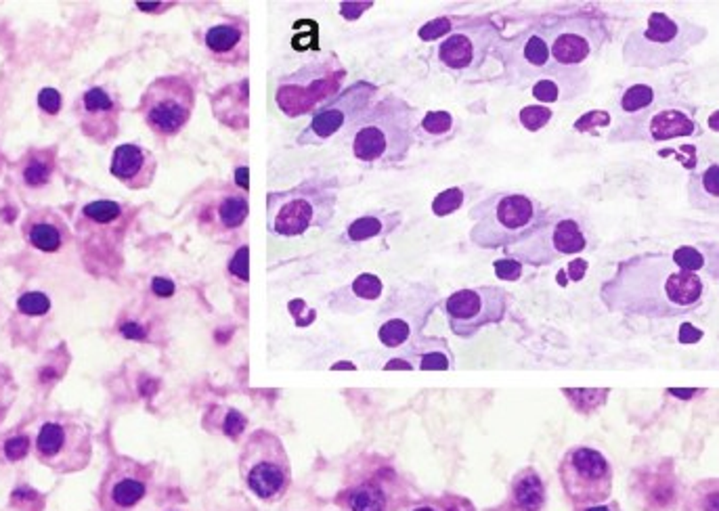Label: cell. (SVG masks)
<instances>
[{"instance_id": "f35d334b", "label": "cell", "mask_w": 719, "mask_h": 511, "mask_svg": "<svg viewBox=\"0 0 719 511\" xmlns=\"http://www.w3.org/2000/svg\"><path fill=\"white\" fill-rule=\"evenodd\" d=\"M461 20V15H445V17H436V20H432L428 23H424L422 29L418 32V36L424 40V43H438V40H443L447 36L451 29L458 26Z\"/></svg>"}, {"instance_id": "8fae6325", "label": "cell", "mask_w": 719, "mask_h": 511, "mask_svg": "<svg viewBox=\"0 0 719 511\" xmlns=\"http://www.w3.org/2000/svg\"><path fill=\"white\" fill-rule=\"evenodd\" d=\"M239 472L245 486L262 501L282 499L292 483V466L285 446L268 430L254 432L244 444Z\"/></svg>"}, {"instance_id": "91938a15", "label": "cell", "mask_w": 719, "mask_h": 511, "mask_svg": "<svg viewBox=\"0 0 719 511\" xmlns=\"http://www.w3.org/2000/svg\"><path fill=\"white\" fill-rule=\"evenodd\" d=\"M493 511H518V509H516V507H512L510 503H506L504 507H501V509H493Z\"/></svg>"}, {"instance_id": "816d5d0a", "label": "cell", "mask_w": 719, "mask_h": 511, "mask_svg": "<svg viewBox=\"0 0 719 511\" xmlns=\"http://www.w3.org/2000/svg\"><path fill=\"white\" fill-rule=\"evenodd\" d=\"M120 333L128 339H143L145 338V329L139 325V323H124L120 329Z\"/></svg>"}, {"instance_id": "f5cc1de1", "label": "cell", "mask_w": 719, "mask_h": 511, "mask_svg": "<svg viewBox=\"0 0 719 511\" xmlns=\"http://www.w3.org/2000/svg\"><path fill=\"white\" fill-rule=\"evenodd\" d=\"M703 338V331H699L697 327L692 325H683L682 331H680V342L682 344H694L699 342V339Z\"/></svg>"}, {"instance_id": "5bb4252c", "label": "cell", "mask_w": 719, "mask_h": 511, "mask_svg": "<svg viewBox=\"0 0 719 511\" xmlns=\"http://www.w3.org/2000/svg\"><path fill=\"white\" fill-rule=\"evenodd\" d=\"M566 497L577 507L602 505L612 492V467L600 451L592 446H572L558 467Z\"/></svg>"}, {"instance_id": "ffe728a7", "label": "cell", "mask_w": 719, "mask_h": 511, "mask_svg": "<svg viewBox=\"0 0 719 511\" xmlns=\"http://www.w3.org/2000/svg\"><path fill=\"white\" fill-rule=\"evenodd\" d=\"M204 46L219 63H245L248 59V23L239 17H227L212 23L204 34Z\"/></svg>"}, {"instance_id": "8992f818", "label": "cell", "mask_w": 719, "mask_h": 511, "mask_svg": "<svg viewBox=\"0 0 719 511\" xmlns=\"http://www.w3.org/2000/svg\"><path fill=\"white\" fill-rule=\"evenodd\" d=\"M347 68L336 55H324L304 63L277 82L275 103L288 117L315 114L340 92Z\"/></svg>"}, {"instance_id": "d6a6232c", "label": "cell", "mask_w": 719, "mask_h": 511, "mask_svg": "<svg viewBox=\"0 0 719 511\" xmlns=\"http://www.w3.org/2000/svg\"><path fill=\"white\" fill-rule=\"evenodd\" d=\"M344 501L348 511H386L388 497L376 483H363L350 489Z\"/></svg>"}, {"instance_id": "2e32d148", "label": "cell", "mask_w": 719, "mask_h": 511, "mask_svg": "<svg viewBox=\"0 0 719 511\" xmlns=\"http://www.w3.org/2000/svg\"><path fill=\"white\" fill-rule=\"evenodd\" d=\"M376 95L378 86L367 80H359L347 86L332 101L315 111L308 126L298 134L296 143L300 147H319L334 139L338 132L347 131V128L350 131L361 120V116L370 109Z\"/></svg>"}, {"instance_id": "d6986e66", "label": "cell", "mask_w": 719, "mask_h": 511, "mask_svg": "<svg viewBox=\"0 0 719 511\" xmlns=\"http://www.w3.org/2000/svg\"><path fill=\"white\" fill-rule=\"evenodd\" d=\"M122 109L118 99L105 86L84 91L78 101V120L86 139L97 145H109L120 132Z\"/></svg>"}, {"instance_id": "db71d44e", "label": "cell", "mask_w": 719, "mask_h": 511, "mask_svg": "<svg viewBox=\"0 0 719 511\" xmlns=\"http://www.w3.org/2000/svg\"><path fill=\"white\" fill-rule=\"evenodd\" d=\"M248 174H250L248 166H239V168L236 170V180H237V185L244 189V193H248V189H250V185H248Z\"/></svg>"}, {"instance_id": "9c48e42d", "label": "cell", "mask_w": 719, "mask_h": 511, "mask_svg": "<svg viewBox=\"0 0 719 511\" xmlns=\"http://www.w3.org/2000/svg\"><path fill=\"white\" fill-rule=\"evenodd\" d=\"M539 26L547 40L552 61L560 68H583L586 61L598 55L608 40L604 20L583 11L571 15H547Z\"/></svg>"}, {"instance_id": "603a6c76", "label": "cell", "mask_w": 719, "mask_h": 511, "mask_svg": "<svg viewBox=\"0 0 719 511\" xmlns=\"http://www.w3.org/2000/svg\"><path fill=\"white\" fill-rule=\"evenodd\" d=\"M23 239L32 245L34 250L44 252V254H55L60 252L69 239V228L66 220L52 210H34L26 216L21 227Z\"/></svg>"}, {"instance_id": "7dc6e473", "label": "cell", "mask_w": 719, "mask_h": 511, "mask_svg": "<svg viewBox=\"0 0 719 511\" xmlns=\"http://www.w3.org/2000/svg\"><path fill=\"white\" fill-rule=\"evenodd\" d=\"M38 108L49 116H57L61 109V92L57 88H43L38 92Z\"/></svg>"}, {"instance_id": "ba28073f", "label": "cell", "mask_w": 719, "mask_h": 511, "mask_svg": "<svg viewBox=\"0 0 719 511\" xmlns=\"http://www.w3.org/2000/svg\"><path fill=\"white\" fill-rule=\"evenodd\" d=\"M499 40L501 29L493 17L461 15L458 26L435 44L432 61L453 76H470L483 68Z\"/></svg>"}, {"instance_id": "ab89813d", "label": "cell", "mask_w": 719, "mask_h": 511, "mask_svg": "<svg viewBox=\"0 0 719 511\" xmlns=\"http://www.w3.org/2000/svg\"><path fill=\"white\" fill-rule=\"evenodd\" d=\"M413 511H476L467 499L458 495H443L426 499L422 505H418Z\"/></svg>"}, {"instance_id": "7bdbcfd3", "label": "cell", "mask_w": 719, "mask_h": 511, "mask_svg": "<svg viewBox=\"0 0 719 511\" xmlns=\"http://www.w3.org/2000/svg\"><path fill=\"white\" fill-rule=\"evenodd\" d=\"M17 396V386L13 381V375L9 373L7 367L0 365V424L7 417L9 409L13 407Z\"/></svg>"}, {"instance_id": "4316f807", "label": "cell", "mask_w": 719, "mask_h": 511, "mask_svg": "<svg viewBox=\"0 0 719 511\" xmlns=\"http://www.w3.org/2000/svg\"><path fill=\"white\" fill-rule=\"evenodd\" d=\"M546 503V486L533 467L523 469L512 483L510 505L518 511H541Z\"/></svg>"}, {"instance_id": "c3c4849f", "label": "cell", "mask_w": 719, "mask_h": 511, "mask_svg": "<svg viewBox=\"0 0 719 511\" xmlns=\"http://www.w3.org/2000/svg\"><path fill=\"white\" fill-rule=\"evenodd\" d=\"M245 427V417L239 413V411H233L229 409L223 417V424H220V430H223L225 436L229 438H237L239 434L244 432Z\"/></svg>"}, {"instance_id": "9a60e30c", "label": "cell", "mask_w": 719, "mask_h": 511, "mask_svg": "<svg viewBox=\"0 0 719 511\" xmlns=\"http://www.w3.org/2000/svg\"><path fill=\"white\" fill-rule=\"evenodd\" d=\"M510 307V291L497 285H481L453 291L445 299V315L455 336L467 339L484 327L504 321Z\"/></svg>"}, {"instance_id": "f6af8a7d", "label": "cell", "mask_w": 719, "mask_h": 511, "mask_svg": "<svg viewBox=\"0 0 719 511\" xmlns=\"http://www.w3.org/2000/svg\"><path fill=\"white\" fill-rule=\"evenodd\" d=\"M229 273L236 279L244 281V283H248V279H250V248H248V245H242V248L236 252V256L231 258Z\"/></svg>"}, {"instance_id": "680465c9", "label": "cell", "mask_w": 719, "mask_h": 511, "mask_svg": "<svg viewBox=\"0 0 719 511\" xmlns=\"http://www.w3.org/2000/svg\"><path fill=\"white\" fill-rule=\"evenodd\" d=\"M586 511H611L606 507V505H592V507H587Z\"/></svg>"}, {"instance_id": "f546056e", "label": "cell", "mask_w": 719, "mask_h": 511, "mask_svg": "<svg viewBox=\"0 0 719 511\" xmlns=\"http://www.w3.org/2000/svg\"><path fill=\"white\" fill-rule=\"evenodd\" d=\"M667 95H660L659 88L651 82H631V84H625L623 91L617 95L615 109L621 114V117L635 116L640 111L652 108L654 103H659Z\"/></svg>"}, {"instance_id": "11a10c76", "label": "cell", "mask_w": 719, "mask_h": 511, "mask_svg": "<svg viewBox=\"0 0 719 511\" xmlns=\"http://www.w3.org/2000/svg\"><path fill=\"white\" fill-rule=\"evenodd\" d=\"M384 369H386V371H390V369H407V371H409V369H413V365H411V363H407L405 358H393V361L386 363Z\"/></svg>"}, {"instance_id": "d590c367", "label": "cell", "mask_w": 719, "mask_h": 511, "mask_svg": "<svg viewBox=\"0 0 719 511\" xmlns=\"http://www.w3.org/2000/svg\"><path fill=\"white\" fill-rule=\"evenodd\" d=\"M120 214L122 205L109 202V199H99V202L86 204L84 210H82V216L89 222H95V225H109V222L120 219Z\"/></svg>"}, {"instance_id": "7c38bea8", "label": "cell", "mask_w": 719, "mask_h": 511, "mask_svg": "<svg viewBox=\"0 0 719 511\" xmlns=\"http://www.w3.org/2000/svg\"><path fill=\"white\" fill-rule=\"evenodd\" d=\"M196 109V88L183 76H160L148 86L139 114L156 137L172 139L183 131Z\"/></svg>"}, {"instance_id": "ac0fdd59", "label": "cell", "mask_w": 719, "mask_h": 511, "mask_svg": "<svg viewBox=\"0 0 719 511\" xmlns=\"http://www.w3.org/2000/svg\"><path fill=\"white\" fill-rule=\"evenodd\" d=\"M149 469L132 459H116L105 472L101 484L103 511H128L143 501L148 492Z\"/></svg>"}, {"instance_id": "4fadbf2b", "label": "cell", "mask_w": 719, "mask_h": 511, "mask_svg": "<svg viewBox=\"0 0 719 511\" xmlns=\"http://www.w3.org/2000/svg\"><path fill=\"white\" fill-rule=\"evenodd\" d=\"M92 440L86 426L69 415H57L40 426L36 457L57 474H74L89 466Z\"/></svg>"}, {"instance_id": "f907efd6", "label": "cell", "mask_w": 719, "mask_h": 511, "mask_svg": "<svg viewBox=\"0 0 719 511\" xmlns=\"http://www.w3.org/2000/svg\"><path fill=\"white\" fill-rule=\"evenodd\" d=\"M587 267H589L587 260H583V258H575V260H571L569 267H566V273L571 275L572 281H581L583 277H586Z\"/></svg>"}, {"instance_id": "f1b7e54d", "label": "cell", "mask_w": 719, "mask_h": 511, "mask_svg": "<svg viewBox=\"0 0 719 511\" xmlns=\"http://www.w3.org/2000/svg\"><path fill=\"white\" fill-rule=\"evenodd\" d=\"M458 132V120L445 109H430L416 124V140L426 145H443Z\"/></svg>"}, {"instance_id": "ee69618b", "label": "cell", "mask_w": 719, "mask_h": 511, "mask_svg": "<svg viewBox=\"0 0 719 511\" xmlns=\"http://www.w3.org/2000/svg\"><path fill=\"white\" fill-rule=\"evenodd\" d=\"M3 449L9 461H21L23 457L30 453V438L23 436V434H15V436L4 440Z\"/></svg>"}, {"instance_id": "7a4b0ae2", "label": "cell", "mask_w": 719, "mask_h": 511, "mask_svg": "<svg viewBox=\"0 0 719 511\" xmlns=\"http://www.w3.org/2000/svg\"><path fill=\"white\" fill-rule=\"evenodd\" d=\"M416 109L405 99H379L350 128L353 156L367 168L399 166L416 143Z\"/></svg>"}, {"instance_id": "83f0119b", "label": "cell", "mask_w": 719, "mask_h": 511, "mask_svg": "<svg viewBox=\"0 0 719 511\" xmlns=\"http://www.w3.org/2000/svg\"><path fill=\"white\" fill-rule=\"evenodd\" d=\"M671 258L677 267L688 270V273L699 275L703 279L705 275H709L711 279L717 277V250L713 244L680 245L671 252Z\"/></svg>"}, {"instance_id": "60d3db41", "label": "cell", "mask_w": 719, "mask_h": 511, "mask_svg": "<svg viewBox=\"0 0 719 511\" xmlns=\"http://www.w3.org/2000/svg\"><path fill=\"white\" fill-rule=\"evenodd\" d=\"M382 281H379L378 275H371V273H363L359 275L353 281V285H350V291L355 293L359 299H365V302H371V299H378L382 296Z\"/></svg>"}, {"instance_id": "30bf717a", "label": "cell", "mask_w": 719, "mask_h": 511, "mask_svg": "<svg viewBox=\"0 0 719 511\" xmlns=\"http://www.w3.org/2000/svg\"><path fill=\"white\" fill-rule=\"evenodd\" d=\"M699 134V122L688 103L660 99L652 108L635 116L621 117L608 132V143H665V140L686 139Z\"/></svg>"}, {"instance_id": "6f0895ef", "label": "cell", "mask_w": 719, "mask_h": 511, "mask_svg": "<svg viewBox=\"0 0 719 511\" xmlns=\"http://www.w3.org/2000/svg\"><path fill=\"white\" fill-rule=\"evenodd\" d=\"M338 369H350V371H353V369H356L353 363H336V365H332V371H338Z\"/></svg>"}, {"instance_id": "836d02e7", "label": "cell", "mask_w": 719, "mask_h": 511, "mask_svg": "<svg viewBox=\"0 0 719 511\" xmlns=\"http://www.w3.org/2000/svg\"><path fill=\"white\" fill-rule=\"evenodd\" d=\"M467 189H470V187H451V189H445V191L438 193V196L432 199V205H430L432 214L438 216V219H443V216L458 212V210L466 202Z\"/></svg>"}, {"instance_id": "52a82bcc", "label": "cell", "mask_w": 719, "mask_h": 511, "mask_svg": "<svg viewBox=\"0 0 719 511\" xmlns=\"http://www.w3.org/2000/svg\"><path fill=\"white\" fill-rule=\"evenodd\" d=\"M589 248V225L575 212L546 214L527 239L506 250L507 258L531 267H547L563 258L577 256Z\"/></svg>"}, {"instance_id": "cb8c5ba5", "label": "cell", "mask_w": 719, "mask_h": 511, "mask_svg": "<svg viewBox=\"0 0 719 511\" xmlns=\"http://www.w3.org/2000/svg\"><path fill=\"white\" fill-rule=\"evenodd\" d=\"M401 222H403L401 212H386V210L370 212L350 222L347 231L342 235V242L363 244L370 242V239H384L388 237L390 233H395L396 228L401 227Z\"/></svg>"}, {"instance_id": "7402d4cb", "label": "cell", "mask_w": 719, "mask_h": 511, "mask_svg": "<svg viewBox=\"0 0 719 511\" xmlns=\"http://www.w3.org/2000/svg\"><path fill=\"white\" fill-rule=\"evenodd\" d=\"M589 74L586 68H560L554 66L546 76L531 86V92L539 105H554L575 101L587 91Z\"/></svg>"}, {"instance_id": "681fc988", "label": "cell", "mask_w": 719, "mask_h": 511, "mask_svg": "<svg viewBox=\"0 0 719 511\" xmlns=\"http://www.w3.org/2000/svg\"><path fill=\"white\" fill-rule=\"evenodd\" d=\"M151 290H154L156 296H160V298H171L172 293H174V283H172L171 279H166V277H156L154 281H151Z\"/></svg>"}, {"instance_id": "d4e9b609", "label": "cell", "mask_w": 719, "mask_h": 511, "mask_svg": "<svg viewBox=\"0 0 719 511\" xmlns=\"http://www.w3.org/2000/svg\"><path fill=\"white\" fill-rule=\"evenodd\" d=\"M688 202L700 212L717 214L719 208V166L717 162L705 164L688 179Z\"/></svg>"}, {"instance_id": "8d00e7d4", "label": "cell", "mask_w": 719, "mask_h": 511, "mask_svg": "<svg viewBox=\"0 0 719 511\" xmlns=\"http://www.w3.org/2000/svg\"><path fill=\"white\" fill-rule=\"evenodd\" d=\"M17 313L23 316H46L51 313V299L43 291H26L17 299Z\"/></svg>"}, {"instance_id": "44dd1931", "label": "cell", "mask_w": 719, "mask_h": 511, "mask_svg": "<svg viewBox=\"0 0 719 511\" xmlns=\"http://www.w3.org/2000/svg\"><path fill=\"white\" fill-rule=\"evenodd\" d=\"M112 174L128 189H148L157 172V160L149 149L141 145L124 143L116 147L112 156Z\"/></svg>"}, {"instance_id": "e575fe53", "label": "cell", "mask_w": 719, "mask_h": 511, "mask_svg": "<svg viewBox=\"0 0 719 511\" xmlns=\"http://www.w3.org/2000/svg\"><path fill=\"white\" fill-rule=\"evenodd\" d=\"M411 336H413L411 327L396 319H386L378 329L379 342H382L386 348H401V346H405L409 339H411Z\"/></svg>"}, {"instance_id": "e0dca14e", "label": "cell", "mask_w": 719, "mask_h": 511, "mask_svg": "<svg viewBox=\"0 0 719 511\" xmlns=\"http://www.w3.org/2000/svg\"><path fill=\"white\" fill-rule=\"evenodd\" d=\"M491 55L504 66V78L512 86H533L541 76H546L556 63L549 55L547 40L541 26L535 23L514 38L499 40Z\"/></svg>"}, {"instance_id": "74e56055", "label": "cell", "mask_w": 719, "mask_h": 511, "mask_svg": "<svg viewBox=\"0 0 719 511\" xmlns=\"http://www.w3.org/2000/svg\"><path fill=\"white\" fill-rule=\"evenodd\" d=\"M552 116H554V111L546 108V105H527V108L520 109L518 120H520V124H523L524 131L539 132L549 124Z\"/></svg>"}, {"instance_id": "b9f144b4", "label": "cell", "mask_w": 719, "mask_h": 511, "mask_svg": "<svg viewBox=\"0 0 719 511\" xmlns=\"http://www.w3.org/2000/svg\"><path fill=\"white\" fill-rule=\"evenodd\" d=\"M608 126H611V114L604 109H594L579 117L575 124H572V131L595 134V132L604 131V128H608Z\"/></svg>"}, {"instance_id": "bcb514c9", "label": "cell", "mask_w": 719, "mask_h": 511, "mask_svg": "<svg viewBox=\"0 0 719 511\" xmlns=\"http://www.w3.org/2000/svg\"><path fill=\"white\" fill-rule=\"evenodd\" d=\"M495 268V275L497 279H504V281H518L523 277V264L514 260V258H499V260H495L493 264Z\"/></svg>"}, {"instance_id": "277c9868", "label": "cell", "mask_w": 719, "mask_h": 511, "mask_svg": "<svg viewBox=\"0 0 719 511\" xmlns=\"http://www.w3.org/2000/svg\"><path fill=\"white\" fill-rule=\"evenodd\" d=\"M546 214L547 210L527 193H493L467 212L472 220L467 239L481 250H507L527 239Z\"/></svg>"}, {"instance_id": "9f6ffc18", "label": "cell", "mask_w": 719, "mask_h": 511, "mask_svg": "<svg viewBox=\"0 0 719 511\" xmlns=\"http://www.w3.org/2000/svg\"><path fill=\"white\" fill-rule=\"evenodd\" d=\"M669 395H675L680 398H692V395H697V390H669Z\"/></svg>"}, {"instance_id": "4dcf8cb0", "label": "cell", "mask_w": 719, "mask_h": 511, "mask_svg": "<svg viewBox=\"0 0 719 511\" xmlns=\"http://www.w3.org/2000/svg\"><path fill=\"white\" fill-rule=\"evenodd\" d=\"M55 149H32L21 160V180L30 189H40L49 185L55 172Z\"/></svg>"}, {"instance_id": "1f68e13d", "label": "cell", "mask_w": 719, "mask_h": 511, "mask_svg": "<svg viewBox=\"0 0 719 511\" xmlns=\"http://www.w3.org/2000/svg\"><path fill=\"white\" fill-rule=\"evenodd\" d=\"M250 205H248V193H227L216 204V222L225 231H236V228L244 227L245 219H248Z\"/></svg>"}, {"instance_id": "3957f363", "label": "cell", "mask_w": 719, "mask_h": 511, "mask_svg": "<svg viewBox=\"0 0 719 511\" xmlns=\"http://www.w3.org/2000/svg\"><path fill=\"white\" fill-rule=\"evenodd\" d=\"M709 36V29L682 15L652 11L644 26L634 28L623 40L621 59L627 68L663 69L682 61L688 51Z\"/></svg>"}, {"instance_id": "6da1fadb", "label": "cell", "mask_w": 719, "mask_h": 511, "mask_svg": "<svg viewBox=\"0 0 719 511\" xmlns=\"http://www.w3.org/2000/svg\"><path fill=\"white\" fill-rule=\"evenodd\" d=\"M705 291V279L677 267L669 252H644L617 262L600 299L617 315L674 319L697 310Z\"/></svg>"}, {"instance_id": "484cf974", "label": "cell", "mask_w": 719, "mask_h": 511, "mask_svg": "<svg viewBox=\"0 0 719 511\" xmlns=\"http://www.w3.org/2000/svg\"><path fill=\"white\" fill-rule=\"evenodd\" d=\"M407 348L409 358H405V361L418 363L416 367L422 369V371H449V369H453V355L443 338L418 336L411 342H407Z\"/></svg>"}, {"instance_id": "5b68a950", "label": "cell", "mask_w": 719, "mask_h": 511, "mask_svg": "<svg viewBox=\"0 0 719 511\" xmlns=\"http://www.w3.org/2000/svg\"><path fill=\"white\" fill-rule=\"evenodd\" d=\"M334 179H307L288 191L267 196V228L275 237H300L311 228H325L336 214Z\"/></svg>"}]
</instances>
